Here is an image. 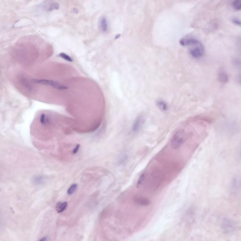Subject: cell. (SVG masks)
<instances>
[{
  "label": "cell",
  "instance_id": "6da1fadb",
  "mask_svg": "<svg viewBox=\"0 0 241 241\" xmlns=\"http://www.w3.org/2000/svg\"><path fill=\"white\" fill-rule=\"evenodd\" d=\"M185 141V133L182 129H179L175 132L170 140V146L174 150L179 149Z\"/></svg>",
  "mask_w": 241,
  "mask_h": 241
},
{
  "label": "cell",
  "instance_id": "7a4b0ae2",
  "mask_svg": "<svg viewBox=\"0 0 241 241\" xmlns=\"http://www.w3.org/2000/svg\"><path fill=\"white\" fill-rule=\"evenodd\" d=\"M31 81L34 84L49 86L57 90H64L68 89V87H66V86L60 84L58 81L51 80L32 79L31 80Z\"/></svg>",
  "mask_w": 241,
  "mask_h": 241
},
{
  "label": "cell",
  "instance_id": "3957f363",
  "mask_svg": "<svg viewBox=\"0 0 241 241\" xmlns=\"http://www.w3.org/2000/svg\"><path fill=\"white\" fill-rule=\"evenodd\" d=\"M144 123H145V118L144 115L141 114L139 115L135 119L132 124V129H131L132 132L134 133L139 132L142 126L144 124Z\"/></svg>",
  "mask_w": 241,
  "mask_h": 241
},
{
  "label": "cell",
  "instance_id": "277c9868",
  "mask_svg": "<svg viewBox=\"0 0 241 241\" xmlns=\"http://www.w3.org/2000/svg\"><path fill=\"white\" fill-rule=\"evenodd\" d=\"M189 51L192 56L195 58H201L204 54V49L202 44L195 46Z\"/></svg>",
  "mask_w": 241,
  "mask_h": 241
},
{
  "label": "cell",
  "instance_id": "5b68a950",
  "mask_svg": "<svg viewBox=\"0 0 241 241\" xmlns=\"http://www.w3.org/2000/svg\"><path fill=\"white\" fill-rule=\"evenodd\" d=\"M180 44L182 46H195L201 44L198 40L193 38H183L180 40Z\"/></svg>",
  "mask_w": 241,
  "mask_h": 241
},
{
  "label": "cell",
  "instance_id": "8992f818",
  "mask_svg": "<svg viewBox=\"0 0 241 241\" xmlns=\"http://www.w3.org/2000/svg\"><path fill=\"white\" fill-rule=\"evenodd\" d=\"M99 26L101 31L104 33H106L108 29V22L107 18L105 17H102L100 19Z\"/></svg>",
  "mask_w": 241,
  "mask_h": 241
},
{
  "label": "cell",
  "instance_id": "52a82bcc",
  "mask_svg": "<svg viewBox=\"0 0 241 241\" xmlns=\"http://www.w3.org/2000/svg\"><path fill=\"white\" fill-rule=\"evenodd\" d=\"M134 202L136 203L141 206H147L150 203V201L147 198L143 197H136L134 198Z\"/></svg>",
  "mask_w": 241,
  "mask_h": 241
},
{
  "label": "cell",
  "instance_id": "ba28073f",
  "mask_svg": "<svg viewBox=\"0 0 241 241\" xmlns=\"http://www.w3.org/2000/svg\"><path fill=\"white\" fill-rule=\"evenodd\" d=\"M67 207H68L67 202H60L57 204L56 209L58 213H61L66 210Z\"/></svg>",
  "mask_w": 241,
  "mask_h": 241
},
{
  "label": "cell",
  "instance_id": "9c48e42d",
  "mask_svg": "<svg viewBox=\"0 0 241 241\" xmlns=\"http://www.w3.org/2000/svg\"><path fill=\"white\" fill-rule=\"evenodd\" d=\"M157 105L158 108L161 111H166L168 110V105L164 101L162 100L158 101L157 102Z\"/></svg>",
  "mask_w": 241,
  "mask_h": 241
},
{
  "label": "cell",
  "instance_id": "30bf717a",
  "mask_svg": "<svg viewBox=\"0 0 241 241\" xmlns=\"http://www.w3.org/2000/svg\"><path fill=\"white\" fill-rule=\"evenodd\" d=\"M219 80L222 83H226L228 81L229 77L225 72L221 71L219 73Z\"/></svg>",
  "mask_w": 241,
  "mask_h": 241
},
{
  "label": "cell",
  "instance_id": "8fae6325",
  "mask_svg": "<svg viewBox=\"0 0 241 241\" xmlns=\"http://www.w3.org/2000/svg\"><path fill=\"white\" fill-rule=\"evenodd\" d=\"M40 121L42 124L46 125L50 123V118L47 114H42L40 118Z\"/></svg>",
  "mask_w": 241,
  "mask_h": 241
},
{
  "label": "cell",
  "instance_id": "7c38bea8",
  "mask_svg": "<svg viewBox=\"0 0 241 241\" xmlns=\"http://www.w3.org/2000/svg\"><path fill=\"white\" fill-rule=\"evenodd\" d=\"M232 6L235 10L240 11L241 10V0H234Z\"/></svg>",
  "mask_w": 241,
  "mask_h": 241
},
{
  "label": "cell",
  "instance_id": "4fadbf2b",
  "mask_svg": "<svg viewBox=\"0 0 241 241\" xmlns=\"http://www.w3.org/2000/svg\"><path fill=\"white\" fill-rule=\"evenodd\" d=\"M77 188V185L76 184H73L69 187L68 190V195H71L76 191Z\"/></svg>",
  "mask_w": 241,
  "mask_h": 241
},
{
  "label": "cell",
  "instance_id": "5bb4252c",
  "mask_svg": "<svg viewBox=\"0 0 241 241\" xmlns=\"http://www.w3.org/2000/svg\"><path fill=\"white\" fill-rule=\"evenodd\" d=\"M59 56L62 58L63 59L66 60L67 61L69 62H72L73 61V59L69 56L66 54V53H60L59 54Z\"/></svg>",
  "mask_w": 241,
  "mask_h": 241
},
{
  "label": "cell",
  "instance_id": "9a60e30c",
  "mask_svg": "<svg viewBox=\"0 0 241 241\" xmlns=\"http://www.w3.org/2000/svg\"><path fill=\"white\" fill-rule=\"evenodd\" d=\"M34 182L35 183H36L37 184H41L44 181V179L42 177H35L34 180Z\"/></svg>",
  "mask_w": 241,
  "mask_h": 241
},
{
  "label": "cell",
  "instance_id": "2e32d148",
  "mask_svg": "<svg viewBox=\"0 0 241 241\" xmlns=\"http://www.w3.org/2000/svg\"><path fill=\"white\" fill-rule=\"evenodd\" d=\"M144 179H145V174H142L140 176L139 180L137 181V187H139L141 185L142 183L144 181Z\"/></svg>",
  "mask_w": 241,
  "mask_h": 241
},
{
  "label": "cell",
  "instance_id": "e0dca14e",
  "mask_svg": "<svg viewBox=\"0 0 241 241\" xmlns=\"http://www.w3.org/2000/svg\"><path fill=\"white\" fill-rule=\"evenodd\" d=\"M232 21L235 24L241 27V21L240 19H238V18H233Z\"/></svg>",
  "mask_w": 241,
  "mask_h": 241
},
{
  "label": "cell",
  "instance_id": "ac0fdd59",
  "mask_svg": "<svg viewBox=\"0 0 241 241\" xmlns=\"http://www.w3.org/2000/svg\"><path fill=\"white\" fill-rule=\"evenodd\" d=\"M80 148V145H77V146H76V147L74 149L73 151V154H76L77 153V152L78 151L79 149Z\"/></svg>",
  "mask_w": 241,
  "mask_h": 241
},
{
  "label": "cell",
  "instance_id": "d6986e66",
  "mask_svg": "<svg viewBox=\"0 0 241 241\" xmlns=\"http://www.w3.org/2000/svg\"><path fill=\"white\" fill-rule=\"evenodd\" d=\"M58 7V5L57 3H54V4H52L50 8H51V10H54V9H57V8Z\"/></svg>",
  "mask_w": 241,
  "mask_h": 241
},
{
  "label": "cell",
  "instance_id": "ffe728a7",
  "mask_svg": "<svg viewBox=\"0 0 241 241\" xmlns=\"http://www.w3.org/2000/svg\"><path fill=\"white\" fill-rule=\"evenodd\" d=\"M47 237H44V238H42V239H41L40 240V241H45V240H47Z\"/></svg>",
  "mask_w": 241,
  "mask_h": 241
}]
</instances>
